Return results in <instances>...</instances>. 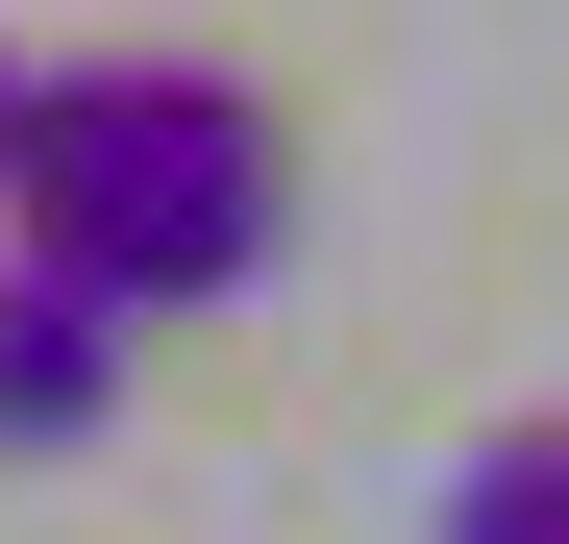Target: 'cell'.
I'll list each match as a JSON object with an SVG mask.
<instances>
[{"label": "cell", "instance_id": "6da1fadb", "mask_svg": "<svg viewBox=\"0 0 569 544\" xmlns=\"http://www.w3.org/2000/svg\"><path fill=\"white\" fill-rule=\"evenodd\" d=\"M0 223L74 248L124 322H199V298H248V272L298 248V124H272V74H223V50H100V74H50Z\"/></svg>", "mask_w": 569, "mask_h": 544}, {"label": "cell", "instance_id": "7a4b0ae2", "mask_svg": "<svg viewBox=\"0 0 569 544\" xmlns=\"http://www.w3.org/2000/svg\"><path fill=\"white\" fill-rule=\"evenodd\" d=\"M124 346H149V322L100 298V272L0 223V445H100V421H124Z\"/></svg>", "mask_w": 569, "mask_h": 544}, {"label": "cell", "instance_id": "3957f363", "mask_svg": "<svg viewBox=\"0 0 569 544\" xmlns=\"http://www.w3.org/2000/svg\"><path fill=\"white\" fill-rule=\"evenodd\" d=\"M446 544H569V421H496L446 471Z\"/></svg>", "mask_w": 569, "mask_h": 544}, {"label": "cell", "instance_id": "277c9868", "mask_svg": "<svg viewBox=\"0 0 569 544\" xmlns=\"http://www.w3.org/2000/svg\"><path fill=\"white\" fill-rule=\"evenodd\" d=\"M26 124H50V50H0V199H26Z\"/></svg>", "mask_w": 569, "mask_h": 544}]
</instances>
